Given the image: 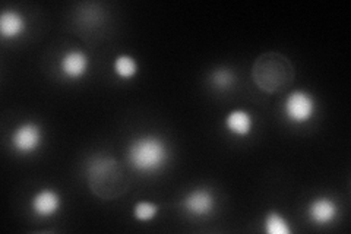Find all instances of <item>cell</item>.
<instances>
[{
	"instance_id": "9c48e42d",
	"label": "cell",
	"mask_w": 351,
	"mask_h": 234,
	"mask_svg": "<svg viewBox=\"0 0 351 234\" xmlns=\"http://www.w3.org/2000/svg\"><path fill=\"white\" fill-rule=\"evenodd\" d=\"M307 217L316 226H328L338 217V207L331 198L317 196L307 205Z\"/></svg>"
},
{
	"instance_id": "4fadbf2b",
	"label": "cell",
	"mask_w": 351,
	"mask_h": 234,
	"mask_svg": "<svg viewBox=\"0 0 351 234\" xmlns=\"http://www.w3.org/2000/svg\"><path fill=\"white\" fill-rule=\"evenodd\" d=\"M263 227L268 234H291L293 231L285 217L274 209L267 213L265 220H263Z\"/></svg>"
},
{
	"instance_id": "9a60e30c",
	"label": "cell",
	"mask_w": 351,
	"mask_h": 234,
	"mask_svg": "<svg viewBox=\"0 0 351 234\" xmlns=\"http://www.w3.org/2000/svg\"><path fill=\"white\" fill-rule=\"evenodd\" d=\"M160 213V208L151 200H139L134 207V218L139 222H149Z\"/></svg>"
},
{
	"instance_id": "5b68a950",
	"label": "cell",
	"mask_w": 351,
	"mask_h": 234,
	"mask_svg": "<svg viewBox=\"0 0 351 234\" xmlns=\"http://www.w3.org/2000/svg\"><path fill=\"white\" fill-rule=\"evenodd\" d=\"M180 207L189 217L205 218L210 217L215 211L217 199L211 189L196 187L183 196Z\"/></svg>"
},
{
	"instance_id": "277c9868",
	"label": "cell",
	"mask_w": 351,
	"mask_h": 234,
	"mask_svg": "<svg viewBox=\"0 0 351 234\" xmlns=\"http://www.w3.org/2000/svg\"><path fill=\"white\" fill-rule=\"evenodd\" d=\"M316 100L304 90H294L284 100V116L293 125H304L316 115Z\"/></svg>"
},
{
	"instance_id": "ba28073f",
	"label": "cell",
	"mask_w": 351,
	"mask_h": 234,
	"mask_svg": "<svg viewBox=\"0 0 351 234\" xmlns=\"http://www.w3.org/2000/svg\"><path fill=\"white\" fill-rule=\"evenodd\" d=\"M59 69L66 80H81L90 69V59L82 50H68L62 54Z\"/></svg>"
},
{
	"instance_id": "6da1fadb",
	"label": "cell",
	"mask_w": 351,
	"mask_h": 234,
	"mask_svg": "<svg viewBox=\"0 0 351 234\" xmlns=\"http://www.w3.org/2000/svg\"><path fill=\"white\" fill-rule=\"evenodd\" d=\"M86 183L94 196L101 200L122 198L129 189V174L125 167L110 155H94L85 167Z\"/></svg>"
},
{
	"instance_id": "5bb4252c",
	"label": "cell",
	"mask_w": 351,
	"mask_h": 234,
	"mask_svg": "<svg viewBox=\"0 0 351 234\" xmlns=\"http://www.w3.org/2000/svg\"><path fill=\"white\" fill-rule=\"evenodd\" d=\"M210 81L215 90L227 91V90H232V88L236 85L237 76L232 69L217 68L210 73Z\"/></svg>"
},
{
	"instance_id": "3957f363",
	"label": "cell",
	"mask_w": 351,
	"mask_h": 234,
	"mask_svg": "<svg viewBox=\"0 0 351 234\" xmlns=\"http://www.w3.org/2000/svg\"><path fill=\"white\" fill-rule=\"evenodd\" d=\"M167 142L157 135H141L128 147V161L139 173H157L169 161Z\"/></svg>"
},
{
	"instance_id": "8fae6325",
	"label": "cell",
	"mask_w": 351,
	"mask_h": 234,
	"mask_svg": "<svg viewBox=\"0 0 351 234\" xmlns=\"http://www.w3.org/2000/svg\"><path fill=\"white\" fill-rule=\"evenodd\" d=\"M226 129L234 137H247L254 129V117L247 110L236 108L232 110L224 119Z\"/></svg>"
},
{
	"instance_id": "7c38bea8",
	"label": "cell",
	"mask_w": 351,
	"mask_h": 234,
	"mask_svg": "<svg viewBox=\"0 0 351 234\" xmlns=\"http://www.w3.org/2000/svg\"><path fill=\"white\" fill-rule=\"evenodd\" d=\"M138 69H139V65L134 56L123 53L114 58L113 71L120 80H132V78L138 73Z\"/></svg>"
},
{
	"instance_id": "8992f818",
	"label": "cell",
	"mask_w": 351,
	"mask_h": 234,
	"mask_svg": "<svg viewBox=\"0 0 351 234\" xmlns=\"http://www.w3.org/2000/svg\"><path fill=\"white\" fill-rule=\"evenodd\" d=\"M10 143H12V148L22 155L34 154L43 143V129L37 121H24L14 130Z\"/></svg>"
},
{
	"instance_id": "52a82bcc",
	"label": "cell",
	"mask_w": 351,
	"mask_h": 234,
	"mask_svg": "<svg viewBox=\"0 0 351 234\" xmlns=\"http://www.w3.org/2000/svg\"><path fill=\"white\" fill-rule=\"evenodd\" d=\"M31 211L40 218L56 215L62 208V196L51 187H43L31 198Z\"/></svg>"
},
{
	"instance_id": "30bf717a",
	"label": "cell",
	"mask_w": 351,
	"mask_h": 234,
	"mask_svg": "<svg viewBox=\"0 0 351 234\" xmlns=\"http://www.w3.org/2000/svg\"><path fill=\"white\" fill-rule=\"evenodd\" d=\"M27 31V19L18 10H3L0 15V37L2 40H16Z\"/></svg>"
},
{
	"instance_id": "7a4b0ae2",
	"label": "cell",
	"mask_w": 351,
	"mask_h": 234,
	"mask_svg": "<svg viewBox=\"0 0 351 234\" xmlns=\"http://www.w3.org/2000/svg\"><path fill=\"white\" fill-rule=\"evenodd\" d=\"M294 80V66L285 54L262 53L252 65V81L268 95L284 91Z\"/></svg>"
}]
</instances>
